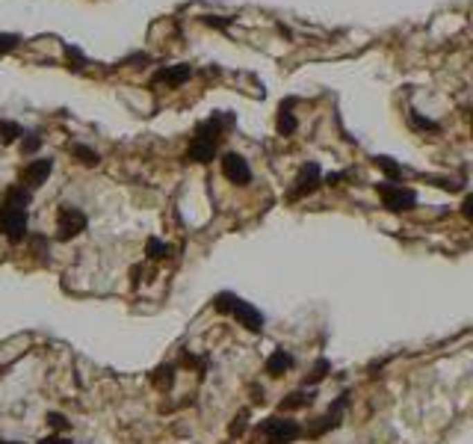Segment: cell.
Returning <instances> with one entry per match:
<instances>
[{
  "label": "cell",
  "mask_w": 473,
  "mask_h": 444,
  "mask_svg": "<svg viewBox=\"0 0 473 444\" xmlns=\"http://www.w3.org/2000/svg\"><path fill=\"white\" fill-rule=\"evenodd\" d=\"M27 207H30V190L24 187H9L3 202H0V234L9 243H21L27 237Z\"/></svg>",
  "instance_id": "1"
},
{
  "label": "cell",
  "mask_w": 473,
  "mask_h": 444,
  "mask_svg": "<svg viewBox=\"0 0 473 444\" xmlns=\"http://www.w3.org/2000/svg\"><path fill=\"white\" fill-rule=\"evenodd\" d=\"M302 436V427L290 418H267L251 436V444H293Z\"/></svg>",
  "instance_id": "2"
},
{
  "label": "cell",
  "mask_w": 473,
  "mask_h": 444,
  "mask_svg": "<svg viewBox=\"0 0 473 444\" xmlns=\"http://www.w3.org/2000/svg\"><path fill=\"white\" fill-rule=\"evenodd\" d=\"M234 125H237L234 113H228V110H216L211 119H204V121L195 125V137L193 139H204V142H211V146H219L222 133H228Z\"/></svg>",
  "instance_id": "3"
},
{
  "label": "cell",
  "mask_w": 473,
  "mask_h": 444,
  "mask_svg": "<svg viewBox=\"0 0 473 444\" xmlns=\"http://www.w3.org/2000/svg\"><path fill=\"white\" fill-rule=\"evenodd\" d=\"M376 190L382 196L384 207L393 210V214H405V210H414V205H417V193L411 190V187L382 181V184H376Z\"/></svg>",
  "instance_id": "4"
},
{
  "label": "cell",
  "mask_w": 473,
  "mask_h": 444,
  "mask_svg": "<svg viewBox=\"0 0 473 444\" xmlns=\"http://www.w3.org/2000/svg\"><path fill=\"white\" fill-rule=\"evenodd\" d=\"M86 225H89V219L80 207H71V205H62L57 210V237L60 240H71L77 234H83Z\"/></svg>",
  "instance_id": "5"
},
{
  "label": "cell",
  "mask_w": 473,
  "mask_h": 444,
  "mask_svg": "<svg viewBox=\"0 0 473 444\" xmlns=\"http://www.w3.org/2000/svg\"><path fill=\"white\" fill-rule=\"evenodd\" d=\"M320 184H323L320 163H305L302 169H299V175H296V181L290 187L287 198H290V202H299V198H305V196H311V193L320 190Z\"/></svg>",
  "instance_id": "6"
},
{
  "label": "cell",
  "mask_w": 473,
  "mask_h": 444,
  "mask_svg": "<svg viewBox=\"0 0 473 444\" xmlns=\"http://www.w3.org/2000/svg\"><path fill=\"white\" fill-rule=\"evenodd\" d=\"M346 400H349V394H340L337 403L328 409L325 415L316 418L311 427H307V438H320V436H325L328 429H337L340 427V418H343V409H346Z\"/></svg>",
  "instance_id": "7"
},
{
  "label": "cell",
  "mask_w": 473,
  "mask_h": 444,
  "mask_svg": "<svg viewBox=\"0 0 473 444\" xmlns=\"http://www.w3.org/2000/svg\"><path fill=\"white\" fill-rule=\"evenodd\" d=\"M231 314H234V320L243 329H249V332H263V323H267V317L260 314V308H255L251 302H246V299H234V305H231Z\"/></svg>",
  "instance_id": "8"
},
{
  "label": "cell",
  "mask_w": 473,
  "mask_h": 444,
  "mask_svg": "<svg viewBox=\"0 0 473 444\" xmlns=\"http://www.w3.org/2000/svg\"><path fill=\"white\" fill-rule=\"evenodd\" d=\"M222 175L228 178L231 184H237V187H246V184L251 181V169H249V163H246L243 154H237V151L222 154Z\"/></svg>",
  "instance_id": "9"
},
{
  "label": "cell",
  "mask_w": 473,
  "mask_h": 444,
  "mask_svg": "<svg viewBox=\"0 0 473 444\" xmlns=\"http://www.w3.org/2000/svg\"><path fill=\"white\" fill-rule=\"evenodd\" d=\"M53 172V160L51 157H39V160H30L24 166V172H21V187L24 190H36V187H42L51 178Z\"/></svg>",
  "instance_id": "10"
},
{
  "label": "cell",
  "mask_w": 473,
  "mask_h": 444,
  "mask_svg": "<svg viewBox=\"0 0 473 444\" xmlns=\"http://www.w3.org/2000/svg\"><path fill=\"white\" fill-rule=\"evenodd\" d=\"M193 77V65L190 62H178V65H166L157 74L151 77V83H166V86H181Z\"/></svg>",
  "instance_id": "11"
},
{
  "label": "cell",
  "mask_w": 473,
  "mask_h": 444,
  "mask_svg": "<svg viewBox=\"0 0 473 444\" xmlns=\"http://www.w3.org/2000/svg\"><path fill=\"white\" fill-rule=\"evenodd\" d=\"M293 368V355L287 352V350H275L269 359H267V364H263V370H267L272 379H278V376H284Z\"/></svg>",
  "instance_id": "12"
},
{
  "label": "cell",
  "mask_w": 473,
  "mask_h": 444,
  "mask_svg": "<svg viewBox=\"0 0 473 444\" xmlns=\"http://www.w3.org/2000/svg\"><path fill=\"white\" fill-rule=\"evenodd\" d=\"M213 157H216V146H211V142H204V139H193L190 148H186V160H193V163H211Z\"/></svg>",
  "instance_id": "13"
},
{
  "label": "cell",
  "mask_w": 473,
  "mask_h": 444,
  "mask_svg": "<svg viewBox=\"0 0 473 444\" xmlns=\"http://www.w3.org/2000/svg\"><path fill=\"white\" fill-rule=\"evenodd\" d=\"M314 403V391H293L281 400V412H296V409H305Z\"/></svg>",
  "instance_id": "14"
},
{
  "label": "cell",
  "mask_w": 473,
  "mask_h": 444,
  "mask_svg": "<svg viewBox=\"0 0 473 444\" xmlns=\"http://www.w3.org/2000/svg\"><path fill=\"white\" fill-rule=\"evenodd\" d=\"M151 385L157 388V391H166V388L175 385V364H163V368H157L151 373Z\"/></svg>",
  "instance_id": "15"
},
{
  "label": "cell",
  "mask_w": 473,
  "mask_h": 444,
  "mask_svg": "<svg viewBox=\"0 0 473 444\" xmlns=\"http://www.w3.org/2000/svg\"><path fill=\"white\" fill-rule=\"evenodd\" d=\"M409 125H411L414 130H432V133H438V130H441V125H438V121H432V119L420 116V113H417V110H409Z\"/></svg>",
  "instance_id": "16"
},
{
  "label": "cell",
  "mask_w": 473,
  "mask_h": 444,
  "mask_svg": "<svg viewBox=\"0 0 473 444\" xmlns=\"http://www.w3.org/2000/svg\"><path fill=\"white\" fill-rule=\"evenodd\" d=\"M71 154L83 166H98V163H101V154H98L95 148H89V146H71Z\"/></svg>",
  "instance_id": "17"
},
{
  "label": "cell",
  "mask_w": 473,
  "mask_h": 444,
  "mask_svg": "<svg viewBox=\"0 0 473 444\" xmlns=\"http://www.w3.org/2000/svg\"><path fill=\"white\" fill-rule=\"evenodd\" d=\"M145 255L151 261H163V258H169V246L163 243L160 237H148V243H145Z\"/></svg>",
  "instance_id": "18"
},
{
  "label": "cell",
  "mask_w": 473,
  "mask_h": 444,
  "mask_svg": "<svg viewBox=\"0 0 473 444\" xmlns=\"http://www.w3.org/2000/svg\"><path fill=\"white\" fill-rule=\"evenodd\" d=\"M328 373H332V361H328V359H316V364L311 368V376L305 379V385H316V382H323Z\"/></svg>",
  "instance_id": "19"
},
{
  "label": "cell",
  "mask_w": 473,
  "mask_h": 444,
  "mask_svg": "<svg viewBox=\"0 0 473 444\" xmlns=\"http://www.w3.org/2000/svg\"><path fill=\"white\" fill-rule=\"evenodd\" d=\"M275 130L281 133V137H290V133L296 130V116L290 113V110H278V121H275Z\"/></svg>",
  "instance_id": "20"
},
{
  "label": "cell",
  "mask_w": 473,
  "mask_h": 444,
  "mask_svg": "<svg viewBox=\"0 0 473 444\" xmlns=\"http://www.w3.org/2000/svg\"><path fill=\"white\" fill-rule=\"evenodd\" d=\"M18 137H24V130H21V125H15V121H0V142H3V146H9V142H15Z\"/></svg>",
  "instance_id": "21"
},
{
  "label": "cell",
  "mask_w": 473,
  "mask_h": 444,
  "mask_svg": "<svg viewBox=\"0 0 473 444\" xmlns=\"http://www.w3.org/2000/svg\"><path fill=\"white\" fill-rule=\"evenodd\" d=\"M376 166H379V169H382L384 175L391 178V184H393V181H400V178H402V166H400V163H393V157H376Z\"/></svg>",
  "instance_id": "22"
},
{
  "label": "cell",
  "mask_w": 473,
  "mask_h": 444,
  "mask_svg": "<svg viewBox=\"0 0 473 444\" xmlns=\"http://www.w3.org/2000/svg\"><path fill=\"white\" fill-rule=\"evenodd\" d=\"M18 42H21V36H15V33H0V57H6L9 51H15Z\"/></svg>",
  "instance_id": "23"
},
{
  "label": "cell",
  "mask_w": 473,
  "mask_h": 444,
  "mask_svg": "<svg viewBox=\"0 0 473 444\" xmlns=\"http://www.w3.org/2000/svg\"><path fill=\"white\" fill-rule=\"evenodd\" d=\"M42 146V137L39 133H27L24 139H21V154H36Z\"/></svg>",
  "instance_id": "24"
},
{
  "label": "cell",
  "mask_w": 473,
  "mask_h": 444,
  "mask_svg": "<svg viewBox=\"0 0 473 444\" xmlns=\"http://www.w3.org/2000/svg\"><path fill=\"white\" fill-rule=\"evenodd\" d=\"M234 293H219L216 299H213V308L219 311V314H231V305H234Z\"/></svg>",
  "instance_id": "25"
},
{
  "label": "cell",
  "mask_w": 473,
  "mask_h": 444,
  "mask_svg": "<svg viewBox=\"0 0 473 444\" xmlns=\"http://www.w3.org/2000/svg\"><path fill=\"white\" fill-rule=\"evenodd\" d=\"M65 57H69V62H74V65H71V69H74V71H80V69H83V65H86V60H83V53H80V51H77V48H74V44H71V48H65Z\"/></svg>",
  "instance_id": "26"
},
{
  "label": "cell",
  "mask_w": 473,
  "mask_h": 444,
  "mask_svg": "<svg viewBox=\"0 0 473 444\" xmlns=\"http://www.w3.org/2000/svg\"><path fill=\"white\" fill-rule=\"evenodd\" d=\"M48 424L53 427V429H57V432H62L65 427H69V420H65V415H60V412H48Z\"/></svg>",
  "instance_id": "27"
},
{
  "label": "cell",
  "mask_w": 473,
  "mask_h": 444,
  "mask_svg": "<svg viewBox=\"0 0 473 444\" xmlns=\"http://www.w3.org/2000/svg\"><path fill=\"white\" fill-rule=\"evenodd\" d=\"M246 412H240V418H234V424H231V436H243V429H246Z\"/></svg>",
  "instance_id": "28"
},
{
  "label": "cell",
  "mask_w": 473,
  "mask_h": 444,
  "mask_svg": "<svg viewBox=\"0 0 473 444\" xmlns=\"http://www.w3.org/2000/svg\"><path fill=\"white\" fill-rule=\"evenodd\" d=\"M36 444H74V441L65 438V436H48V438H42V441H36Z\"/></svg>",
  "instance_id": "29"
},
{
  "label": "cell",
  "mask_w": 473,
  "mask_h": 444,
  "mask_svg": "<svg viewBox=\"0 0 473 444\" xmlns=\"http://www.w3.org/2000/svg\"><path fill=\"white\" fill-rule=\"evenodd\" d=\"M343 172H334V175H325V184H337V181H343Z\"/></svg>",
  "instance_id": "30"
},
{
  "label": "cell",
  "mask_w": 473,
  "mask_h": 444,
  "mask_svg": "<svg viewBox=\"0 0 473 444\" xmlns=\"http://www.w3.org/2000/svg\"><path fill=\"white\" fill-rule=\"evenodd\" d=\"M207 24H216V27H225L228 18H207Z\"/></svg>",
  "instance_id": "31"
},
{
  "label": "cell",
  "mask_w": 473,
  "mask_h": 444,
  "mask_svg": "<svg viewBox=\"0 0 473 444\" xmlns=\"http://www.w3.org/2000/svg\"><path fill=\"white\" fill-rule=\"evenodd\" d=\"M0 444H21V441H0Z\"/></svg>",
  "instance_id": "32"
}]
</instances>
